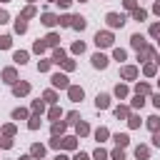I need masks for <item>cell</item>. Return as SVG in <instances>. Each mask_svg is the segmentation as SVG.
Listing matches in <instances>:
<instances>
[{
  "label": "cell",
  "instance_id": "30",
  "mask_svg": "<svg viewBox=\"0 0 160 160\" xmlns=\"http://www.w3.org/2000/svg\"><path fill=\"white\" fill-rule=\"evenodd\" d=\"M115 58L118 60H125V50H115Z\"/></svg>",
  "mask_w": 160,
  "mask_h": 160
},
{
  "label": "cell",
  "instance_id": "11",
  "mask_svg": "<svg viewBox=\"0 0 160 160\" xmlns=\"http://www.w3.org/2000/svg\"><path fill=\"white\" fill-rule=\"evenodd\" d=\"M53 60H55V63H63V60H65V53H63V50H55V53H53Z\"/></svg>",
  "mask_w": 160,
  "mask_h": 160
},
{
  "label": "cell",
  "instance_id": "8",
  "mask_svg": "<svg viewBox=\"0 0 160 160\" xmlns=\"http://www.w3.org/2000/svg\"><path fill=\"white\" fill-rule=\"evenodd\" d=\"M70 25L78 28V30H83V28H85V20H83V18H73V20H70Z\"/></svg>",
  "mask_w": 160,
  "mask_h": 160
},
{
  "label": "cell",
  "instance_id": "28",
  "mask_svg": "<svg viewBox=\"0 0 160 160\" xmlns=\"http://www.w3.org/2000/svg\"><path fill=\"white\" fill-rule=\"evenodd\" d=\"M25 115H28L25 110H15V113H13V118H18V120H20V118H25Z\"/></svg>",
  "mask_w": 160,
  "mask_h": 160
},
{
  "label": "cell",
  "instance_id": "41",
  "mask_svg": "<svg viewBox=\"0 0 160 160\" xmlns=\"http://www.w3.org/2000/svg\"><path fill=\"white\" fill-rule=\"evenodd\" d=\"M158 63H160V58H158Z\"/></svg>",
  "mask_w": 160,
  "mask_h": 160
},
{
  "label": "cell",
  "instance_id": "23",
  "mask_svg": "<svg viewBox=\"0 0 160 160\" xmlns=\"http://www.w3.org/2000/svg\"><path fill=\"white\" fill-rule=\"evenodd\" d=\"M15 30H18V33L25 30V23H23V20H18V23H15Z\"/></svg>",
  "mask_w": 160,
  "mask_h": 160
},
{
  "label": "cell",
  "instance_id": "39",
  "mask_svg": "<svg viewBox=\"0 0 160 160\" xmlns=\"http://www.w3.org/2000/svg\"><path fill=\"white\" fill-rule=\"evenodd\" d=\"M153 103H155V105L160 108V95H155V98H153Z\"/></svg>",
  "mask_w": 160,
  "mask_h": 160
},
{
  "label": "cell",
  "instance_id": "13",
  "mask_svg": "<svg viewBox=\"0 0 160 160\" xmlns=\"http://www.w3.org/2000/svg\"><path fill=\"white\" fill-rule=\"evenodd\" d=\"M130 40H133V45H135L138 50H140V48H143V38H140V35H133Z\"/></svg>",
  "mask_w": 160,
  "mask_h": 160
},
{
  "label": "cell",
  "instance_id": "31",
  "mask_svg": "<svg viewBox=\"0 0 160 160\" xmlns=\"http://www.w3.org/2000/svg\"><path fill=\"white\" fill-rule=\"evenodd\" d=\"M63 130H65V125H63V123H60V125H55V128H53V133H55V135H58V133H63Z\"/></svg>",
  "mask_w": 160,
  "mask_h": 160
},
{
  "label": "cell",
  "instance_id": "40",
  "mask_svg": "<svg viewBox=\"0 0 160 160\" xmlns=\"http://www.w3.org/2000/svg\"><path fill=\"white\" fill-rule=\"evenodd\" d=\"M55 160H68V158H65V155H58V158H55Z\"/></svg>",
  "mask_w": 160,
  "mask_h": 160
},
{
  "label": "cell",
  "instance_id": "35",
  "mask_svg": "<svg viewBox=\"0 0 160 160\" xmlns=\"http://www.w3.org/2000/svg\"><path fill=\"white\" fill-rule=\"evenodd\" d=\"M125 8H128V10H133V8H135V0H125Z\"/></svg>",
  "mask_w": 160,
  "mask_h": 160
},
{
  "label": "cell",
  "instance_id": "21",
  "mask_svg": "<svg viewBox=\"0 0 160 160\" xmlns=\"http://www.w3.org/2000/svg\"><path fill=\"white\" fill-rule=\"evenodd\" d=\"M0 48H10V38H8V35L0 38Z\"/></svg>",
  "mask_w": 160,
  "mask_h": 160
},
{
  "label": "cell",
  "instance_id": "5",
  "mask_svg": "<svg viewBox=\"0 0 160 160\" xmlns=\"http://www.w3.org/2000/svg\"><path fill=\"white\" fill-rule=\"evenodd\" d=\"M95 105H98V108H108V105H110V98H108V95H98Z\"/></svg>",
  "mask_w": 160,
  "mask_h": 160
},
{
  "label": "cell",
  "instance_id": "1",
  "mask_svg": "<svg viewBox=\"0 0 160 160\" xmlns=\"http://www.w3.org/2000/svg\"><path fill=\"white\" fill-rule=\"evenodd\" d=\"M95 43L103 45V48H108V45H113V35H110V33H98V35H95Z\"/></svg>",
  "mask_w": 160,
  "mask_h": 160
},
{
  "label": "cell",
  "instance_id": "27",
  "mask_svg": "<svg viewBox=\"0 0 160 160\" xmlns=\"http://www.w3.org/2000/svg\"><path fill=\"white\" fill-rule=\"evenodd\" d=\"M115 115H118V118H125V115H128V110H125V108H118V110H115Z\"/></svg>",
  "mask_w": 160,
  "mask_h": 160
},
{
  "label": "cell",
  "instance_id": "9",
  "mask_svg": "<svg viewBox=\"0 0 160 160\" xmlns=\"http://www.w3.org/2000/svg\"><path fill=\"white\" fill-rule=\"evenodd\" d=\"M43 23H45V25H55V23H60V20H58L55 15H43Z\"/></svg>",
  "mask_w": 160,
  "mask_h": 160
},
{
  "label": "cell",
  "instance_id": "4",
  "mask_svg": "<svg viewBox=\"0 0 160 160\" xmlns=\"http://www.w3.org/2000/svg\"><path fill=\"white\" fill-rule=\"evenodd\" d=\"M53 83H55L58 88H68V78H65V75H53Z\"/></svg>",
  "mask_w": 160,
  "mask_h": 160
},
{
  "label": "cell",
  "instance_id": "26",
  "mask_svg": "<svg viewBox=\"0 0 160 160\" xmlns=\"http://www.w3.org/2000/svg\"><path fill=\"white\" fill-rule=\"evenodd\" d=\"M63 145H65V148H73V145H75V140H73V138H65V140H63Z\"/></svg>",
  "mask_w": 160,
  "mask_h": 160
},
{
  "label": "cell",
  "instance_id": "36",
  "mask_svg": "<svg viewBox=\"0 0 160 160\" xmlns=\"http://www.w3.org/2000/svg\"><path fill=\"white\" fill-rule=\"evenodd\" d=\"M0 23H8V13H3V10H0Z\"/></svg>",
  "mask_w": 160,
  "mask_h": 160
},
{
  "label": "cell",
  "instance_id": "16",
  "mask_svg": "<svg viewBox=\"0 0 160 160\" xmlns=\"http://www.w3.org/2000/svg\"><path fill=\"white\" fill-rule=\"evenodd\" d=\"M15 60H18V63H20V65H23V63H25V60H28V53H15Z\"/></svg>",
  "mask_w": 160,
  "mask_h": 160
},
{
  "label": "cell",
  "instance_id": "38",
  "mask_svg": "<svg viewBox=\"0 0 160 160\" xmlns=\"http://www.w3.org/2000/svg\"><path fill=\"white\" fill-rule=\"evenodd\" d=\"M75 160H88V155H85V153H78V155H75Z\"/></svg>",
  "mask_w": 160,
  "mask_h": 160
},
{
  "label": "cell",
  "instance_id": "6",
  "mask_svg": "<svg viewBox=\"0 0 160 160\" xmlns=\"http://www.w3.org/2000/svg\"><path fill=\"white\" fill-rule=\"evenodd\" d=\"M128 140H130V138H128L125 133H118V135H115V143H118L120 148H123V145H128Z\"/></svg>",
  "mask_w": 160,
  "mask_h": 160
},
{
  "label": "cell",
  "instance_id": "32",
  "mask_svg": "<svg viewBox=\"0 0 160 160\" xmlns=\"http://www.w3.org/2000/svg\"><path fill=\"white\" fill-rule=\"evenodd\" d=\"M95 158H98V160H103V158H105V150H100V148H98V150H95Z\"/></svg>",
  "mask_w": 160,
  "mask_h": 160
},
{
  "label": "cell",
  "instance_id": "24",
  "mask_svg": "<svg viewBox=\"0 0 160 160\" xmlns=\"http://www.w3.org/2000/svg\"><path fill=\"white\" fill-rule=\"evenodd\" d=\"M78 133H80V135H85V133H88V125H85V123H80V125H78Z\"/></svg>",
  "mask_w": 160,
  "mask_h": 160
},
{
  "label": "cell",
  "instance_id": "17",
  "mask_svg": "<svg viewBox=\"0 0 160 160\" xmlns=\"http://www.w3.org/2000/svg\"><path fill=\"white\" fill-rule=\"evenodd\" d=\"M123 75H125L128 80H133V78H135V68H125V70H123Z\"/></svg>",
  "mask_w": 160,
  "mask_h": 160
},
{
  "label": "cell",
  "instance_id": "37",
  "mask_svg": "<svg viewBox=\"0 0 160 160\" xmlns=\"http://www.w3.org/2000/svg\"><path fill=\"white\" fill-rule=\"evenodd\" d=\"M150 33H153V35H160V25H153V28H150Z\"/></svg>",
  "mask_w": 160,
  "mask_h": 160
},
{
  "label": "cell",
  "instance_id": "20",
  "mask_svg": "<svg viewBox=\"0 0 160 160\" xmlns=\"http://www.w3.org/2000/svg\"><path fill=\"white\" fill-rule=\"evenodd\" d=\"M135 155H138V158H148V148H138Z\"/></svg>",
  "mask_w": 160,
  "mask_h": 160
},
{
  "label": "cell",
  "instance_id": "7",
  "mask_svg": "<svg viewBox=\"0 0 160 160\" xmlns=\"http://www.w3.org/2000/svg\"><path fill=\"white\" fill-rule=\"evenodd\" d=\"M28 90H30V85H28V83H20V85H15V95H25Z\"/></svg>",
  "mask_w": 160,
  "mask_h": 160
},
{
  "label": "cell",
  "instance_id": "14",
  "mask_svg": "<svg viewBox=\"0 0 160 160\" xmlns=\"http://www.w3.org/2000/svg\"><path fill=\"white\" fill-rule=\"evenodd\" d=\"M148 125H150V130H158V125H160V120H158V118H148Z\"/></svg>",
  "mask_w": 160,
  "mask_h": 160
},
{
  "label": "cell",
  "instance_id": "29",
  "mask_svg": "<svg viewBox=\"0 0 160 160\" xmlns=\"http://www.w3.org/2000/svg\"><path fill=\"white\" fill-rule=\"evenodd\" d=\"M73 50H75V53H83L85 48H83V43H75V45H73Z\"/></svg>",
  "mask_w": 160,
  "mask_h": 160
},
{
  "label": "cell",
  "instance_id": "33",
  "mask_svg": "<svg viewBox=\"0 0 160 160\" xmlns=\"http://www.w3.org/2000/svg\"><path fill=\"white\" fill-rule=\"evenodd\" d=\"M113 158H115V160H123L125 155H123V150H115V153H113Z\"/></svg>",
  "mask_w": 160,
  "mask_h": 160
},
{
  "label": "cell",
  "instance_id": "18",
  "mask_svg": "<svg viewBox=\"0 0 160 160\" xmlns=\"http://www.w3.org/2000/svg\"><path fill=\"white\" fill-rule=\"evenodd\" d=\"M143 103H145V100H143V95H140V93H138V98L133 100V105H135V108H143Z\"/></svg>",
  "mask_w": 160,
  "mask_h": 160
},
{
  "label": "cell",
  "instance_id": "2",
  "mask_svg": "<svg viewBox=\"0 0 160 160\" xmlns=\"http://www.w3.org/2000/svg\"><path fill=\"white\" fill-rule=\"evenodd\" d=\"M108 23H110L113 28H123L125 18H123V15H118V13H110V15H108Z\"/></svg>",
  "mask_w": 160,
  "mask_h": 160
},
{
  "label": "cell",
  "instance_id": "3",
  "mask_svg": "<svg viewBox=\"0 0 160 160\" xmlns=\"http://www.w3.org/2000/svg\"><path fill=\"white\" fill-rule=\"evenodd\" d=\"M93 65H95V68H105V65H108V58H105V55H100V53L93 55Z\"/></svg>",
  "mask_w": 160,
  "mask_h": 160
},
{
  "label": "cell",
  "instance_id": "34",
  "mask_svg": "<svg viewBox=\"0 0 160 160\" xmlns=\"http://www.w3.org/2000/svg\"><path fill=\"white\" fill-rule=\"evenodd\" d=\"M153 143H155V145L160 148V133H158V130H155V135H153Z\"/></svg>",
  "mask_w": 160,
  "mask_h": 160
},
{
  "label": "cell",
  "instance_id": "25",
  "mask_svg": "<svg viewBox=\"0 0 160 160\" xmlns=\"http://www.w3.org/2000/svg\"><path fill=\"white\" fill-rule=\"evenodd\" d=\"M95 135H98V140H103V138H105V135H108V130H105V128H100V130H98V133H95Z\"/></svg>",
  "mask_w": 160,
  "mask_h": 160
},
{
  "label": "cell",
  "instance_id": "12",
  "mask_svg": "<svg viewBox=\"0 0 160 160\" xmlns=\"http://www.w3.org/2000/svg\"><path fill=\"white\" fill-rule=\"evenodd\" d=\"M115 95H118V98H125V95H128V88H125V85H118V88H115Z\"/></svg>",
  "mask_w": 160,
  "mask_h": 160
},
{
  "label": "cell",
  "instance_id": "15",
  "mask_svg": "<svg viewBox=\"0 0 160 160\" xmlns=\"http://www.w3.org/2000/svg\"><path fill=\"white\" fill-rule=\"evenodd\" d=\"M43 153H45L43 145H33V155H35V158H43Z\"/></svg>",
  "mask_w": 160,
  "mask_h": 160
},
{
  "label": "cell",
  "instance_id": "22",
  "mask_svg": "<svg viewBox=\"0 0 160 160\" xmlns=\"http://www.w3.org/2000/svg\"><path fill=\"white\" fill-rule=\"evenodd\" d=\"M145 15H148L145 10H135V20H145Z\"/></svg>",
  "mask_w": 160,
  "mask_h": 160
},
{
  "label": "cell",
  "instance_id": "19",
  "mask_svg": "<svg viewBox=\"0 0 160 160\" xmlns=\"http://www.w3.org/2000/svg\"><path fill=\"white\" fill-rule=\"evenodd\" d=\"M3 75H5V80H8V83H13V80H15V70H5Z\"/></svg>",
  "mask_w": 160,
  "mask_h": 160
},
{
  "label": "cell",
  "instance_id": "10",
  "mask_svg": "<svg viewBox=\"0 0 160 160\" xmlns=\"http://www.w3.org/2000/svg\"><path fill=\"white\" fill-rule=\"evenodd\" d=\"M70 98L73 100H80V98H83V90H80V88H70Z\"/></svg>",
  "mask_w": 160,
  "mask_h": 160
}]
</instances>
